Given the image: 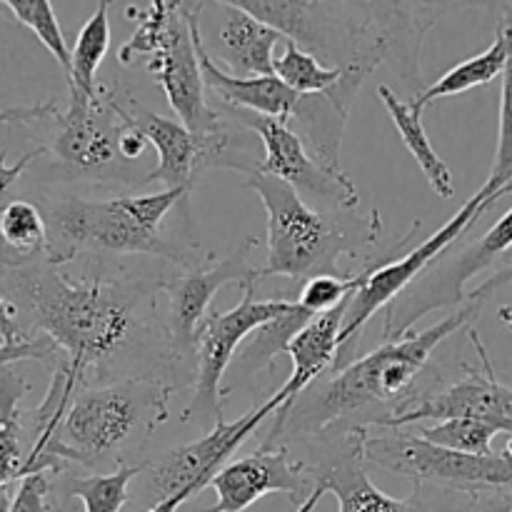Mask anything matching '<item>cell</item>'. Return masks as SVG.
<instances>
[{
  "label": "cell",
  "instance_id": "6da1fadb",
  "mask_svg": "<svg viewBox=\"0 0 512 512\" xmlns=\"http://www.w3.org/2000/svg\"><path fill=\"white\" fill-rule=\"evenodd\" d=\"M0 293L65 355L63 363L83 385H93L115 355L148 335V310L160 293V278L73 275L43 260L3 270Z\"/></svg>",
  "mask_w": 512,
  "mask_h": 512
},
{
  "label": "cell",
  "instance_id": "7a4b0ae2",
  "mask_svg": "<svg viewBox=\"0 0 512 512\" xmlns=\"http://www.w3.org/2000/svg\"><path fill=\"white\" fill-rule=\"evenodd\" d=\"M258 20L293 40L303 50L343 70V80L328 95L350 115L355 95L383 63L408 83H420L423 40L453 3H308V0H235Z\"/></svg>",
  "mask_w": 512,
  "mask_h": 512
},
{
  "label": "cell",
  "instance_id": "3957f363",
  "mask_svg": "<svg viewBox=\"0 0 512 512\" xmlns=\"http://www.w3.org/2000/svg\"><path fill=\"white\" fill-rule=\"evenodd\" d=\"M480 310L483 305L468 300L463 308L430 328L388 340L345 368L330 370L323 383L310 385L275 413V425L263 448H273L275 440L278 445L285 438L313 440L333 428H350L355 425V415L375 405H390L395 408L393 413H398V408L415 398L410 388L425 370L430 355L443 340L473 323Z\"/></svg>",
  "mask_w": 512,
  "mask_h": 512
},
{
  "label": "cell",
  "instance_id": "277c9868",
  "mask_svg": "<svg viewBox=\"0 0 512 512\" xmlns=\"http://www.w3.org/2000/svg\"><path fill=\"white\" fill-rule=\"evenodd\" d=\"M173 390L175 385L158 375L80 385L50 443L28 455L25 478L35 473L58 478L73 468L90 475L125 468V455L143 448L165 423Z\"/></svg>",
  "mask_w": 512,
  "mask_h": 512
},
{
  "label": "cell",
  "instance_id": "5b68a950",
  "mask_svg": "<svg viewBox=\"0 0 512 512\" xmlns=\"http://www.w3.org/2000/svg\"><path fill=\"white\" fill-rule=\"evenodd\" d=\"M185 190H163L150 195H118L95 200L80 195L45 198L48 225V263L65 268L83 253L153 255L170 260L175 268L203 260L200 245H180L163 238V220L185 203Z\"/></svg>",
  "mask_w": 512,
  "mask_h": 512
},
{
  "label": "cell",
  "instance_id": "8992f818",
  "mask_svg": "<svg viewBox=\"0 0 512 512\" xmlns=\"http://www.w3.org/2000/svg\"><path fill=\"white\" fill-rule=\"evenodd\" d=\"M190 5L178 0H153L145 8L130 5L125 15L135 20V33L118 50V60L133 65L145 58L143 68L163 88L180 123L203 143L208 168L240 170L228 123L205 98L208 88L195 48Z\"/></svg>",
  "mask_w": 512,
  "mask_h": 512
},
{
  "label": "cell",
  "instance_id": "52a82bcc",
  "mask_svg": "<svg viewBox=\"0 0 512 512\" xmlns=\"http://www.w3.org/2000/svg\"><path fill=\"white\" fill-rule=\"evenodd\" d=\"M245 188L258 193L268 210V258L260 278L308 280L335 275L343 258H365L378 245L383 218L378 208L315 210L290 185L250 170Z\"/></svg>",
  "mask_w": 512,
  "mask_h": 512
},
{
  "label": "cell",
  "instance_id": "ba28073f",
  "mask_svg": "<svg viewBox=\"0 0 512 512\" xmlns=\"http://www.w3.org/2000/svg\"><path fill=\"white\" fill-rule=\"evenodd\" d=\"M512 193V180L505 185L485 180L483 188L443 225L438 233L430 235L425 243L415 245L413 250L403 255V258H383L368 268V278L353 293L348 300V310H345L343 330H340V353L335 360V368L340 370L355 360V345H358L360 335H363L365 325L373 318L378 310H385L395 298L405 293L415 280L423 278L428 273L430 263L445 253L450 245L458 243L498 200Z\"/></svg>",
  "mask_w": 512,
  "mask_h": 512
},
{
  "label": "cell",
  "instance_id": "9c48e42d",
  "mask_svg": "<svg viewBox=\"0 0 512 512\" xmlns=\"http://www.w3.org/2000/svg\"><path fill=\"white\" fill-rule=\"evenodd\" d=\"M373 435L368 428L363 443L365 463L385 473L413 480L415 485L445 493L475 495L483 490L512 488V453L468 455L440 448L420 435L388 430Z\"/></svg>",
  "mask_w": 512,
  "mask_h": 512
},
{
  "label": "cell",
  "instance_id": "30bf717a",
  "mask_svg": "<svg viewBox=\"0 0 512 512\" xmlns=\"http://www.w3.org/2000/svg\"><path fill=\"white\" fill-rule=\"evenodd\" d=\"M512 250V208L485 235L460 250L455 258L415 280L400 298L385 308L383 343L413 333L415 323L435 310L453 308L468 300L465 285L483 270L493 268Z\"/></svg>",
  "mask_w": 512,
  "mask_h": 512
},
{
  "label": "cell",
  "instance_id": "8fae6325",
  "mask_svg": "<svg viewBox=\"0 0 512 512\" xmlns=\"http://www.w3.org/2000/svg\"><path fill=\"white\" fill-rule=\"evenodd\" d=\"M280 408H283V403L273 395L268 403L255 405L253 410L240 415L233 423L220 420L208 435H203L195 443L180 445V448L168 450L160 458L145 463V483L135 498L148 505L150 510L180 493H200L218 475L225 460Z\"/></svg>",
  "mask_w": 512,
  "mask_h": 512
},
{
  "label": "cell",
  "instance_id": "7c38bea8",
  "mask_svg": "<svg viewBox=\"0 0 512 512\" xmlns=\"http://www.w3.org/2000/svg\"><path fill=\"white\" fill-rule=\"evenodd\" d=\"M293 308L295 303L290 300H258L255 285H245L243 298L233 310L228 313L210 310L195 335L193 398L185 408L183 420L203 418V415H213L215 423L225 420L223 408H220V385H223L225 370H228L238 345L250 338L255 330L288 315Z\"/></svg>",
  "mask_w": 512,
  "mask_h": 512
},
{
  "label": "cell",
  "instance_id": "4fadbf2b",
  "mask_svg": "<svg viewBox=\"0 0 512 512\" xmlns=\"http://www.w3.org/2000/svg\"><path fill=\"white\" fill-rule=\"evenodd\" d=\"M368 435V425H350V428H333L313 440H325V455L318 460V468L310 470L315 485L323 483L328 493H335L338 512H468L465 505H453L458 493L448 503H438V498L425 493V485H415L410 498H390L370 480L368 463L363 458V443Z\"/></svg>",
  "mask_w": 512,
  "mask_h": 512
},
{
  "label": "cell",
  "instance_id": "5bb4252c",
  "mask_svg": "<svg viewBox=\"0 0 512 512\" xmlns=\"http://www.w3.org/2000/svg\"><path fill=\"white\" fill-rule=\"evenodd\" d=\"M50 123L53 138L43 145V150L53 155L55 165L73 178H120V170L130 165L120 155L125 125L103 95L90 98L80 90L68 88V105L58 110Z\"/></svg>",
  "mask_w": 512,
  "mask_h": 512
},
{
  "label": "cell",
  "instance_id": "9a60e30c",
  "mask_svg": "<svg viewBox=\"0 0 512 512\" xmlns=\"http://www.w3.org/2000/svg\"><path fill=\"white\" fill-rule=\"evenodd\" d=\"M253 245L255 238H245L228 258L215 260L213 255H205L203 260L180 265L173 275H160V293L168 298L165 338L170 343V355L178 363L193 355L195 335L210 315V300L215 293L230 283L245 288L260 280V270L248 260Z\"/></svg>",
  "mask_w": 512,
  "mask_h": 512
},
{
  "label": "cell",
  "instance_id": "2e32d148",
  "mask_svg": "<svg viewBox=\"0 0 512 512\" xmlns=\"http://www.w3.org/2000/svg\"><path fill=\"white\" fill-rule=\"evenodd\" d=\"M233 115L263 143L265 155L255 165L258 173L283 180L310 208L313 205H323L325 210L358 208L360 193L353 180L343 173V168H328L318 158H313V153L305 148L300 135L288 123L245 113V110H233Z\"/></svg>",
  "mask_w": 512,
  "mask_h": 512
},
{
  "label": "cell",
  "instance_id": "e0dca14e",
  "mask_svg": "<svg viewBox=\"0 0 512 512\" xmlns=\"http://www.w3.org/2000/svg\"><path fill=\"white\" fill-rule=\"evenodd\" d=\"M475 350H478L480 365H465V375L440 393L413 398L408 405L393 415L373 420L370 425L378 428L398 430L403 425L423 423V420H453V418H470L480 423L493 425L498 433H508L512 440V385L503 383L495 373V365L480 340L478 330H470ZM368 425V428H370Z\"/></svg>",
  "mask_w": 512,
  "mask_h": 512
},
{
  "label": "cell",
  "instance_id": "ac0fdd59",
  "mask_svg": "<svg viewBox=\"0 0 512 512\" xmlns=\"http://www.w3.org/2000/svg\"><path fill=\"white\" fill-rule=\"evenodd\" d=\"M210 488L215 505L205 512H245L265 495L280 493L300 508L315 493V480L308 465L290 458L288 445L260 448L258 453L233 460L218 470Z\"/></svg>",
  "mask_w": 512,
  "mask_h": 512
},
{
  "label": "cell",
  "instance_id": "d6986e66",
  "mask_svg": "<svg viewBox=\"0 0 512 512\" xmlns=\"http://www.w3.org/2000/svg\"><path fill=\"white\" fill-rule=\"evenodd\" d=\"M100 95L108 100L113 113L125 125L138 130L158 150V168L145 175V183L160 180V183L168 185V190L190 193L193 180L208 168V155H205L203 143L183 123L163 118V115L145 108L130 90L113 88L110 83H105L100 85Z\"/></svg>",
  "mask_w": 512,
  "mask_h": 512
},
{
  "label": "cell",
  "instance_id": "ffe728a7",
  "mask_svg": "<svg viewBox=\"0 0 512 512\" xmlns=\"http://www.w3.org/2000/svg\"><path fill=\"white\" fill-rule=\"evenodd\" d=\"M205 13V3L190 5V18H193V35L195 48H198L200 68H203L205 88L223 100L230 110H245V113L265 115V118L283 120V123H293L295 113H298L303 95L290 90L278 75L270 78H235L228 75L223 68H218L213 58H210L208 48L203 43V30H200V18Z\"/></svg>",
  "mask_w": 512,
  "mask_h": 512
},
{
  "label": "cell",
  "instance_id": "44dd1931",
  "mask_svg": "<svg viewBox=\"0 0 512 512\" xmlns=\"http://www.w3.org/2000/svg\"><path fill=\"white\" fill-rule=\"evenodd\" d=\"M218 10V28L213 40H205L210 58L223 63L225 73L235 78H270L275 75V45L283 35L268 23L230 3H213Z\"/></svg>",
  "mask_w": 512,
  "mask_h": 512
},
{
  "label": "cell",
  "instance_id": "7402d4cb",
  "mask_svg": "<svg viewBox=\"0 0 512 512\" xmlns=\"http://www.w3.org/2000/svg\"><path fill=\"white\" fill-rule=\"evenodd\" d=\"M353 298V295H350ZM345 310L348 300L335 310L323 315H315L293 340H290L285 353L293 360V373L285 380L283 388L275 393L280 403H290L298 398L303 390H308L320 375L330 373L335 368V360L340 353V330H343Z\"/></svg>",
  "mask_w": 512,
  "mask_h": 512
},
{
  "label": "cell",
  "instance_id": "603a6c76",
  "mask_svg": "<svg viewBox=\"0 0 512 512\" xmlns=\"http://www.w3.org/2000/svg\"><path fill=\"white\" fill-rule=\"evenodd\" d=\"M48 260V225L30 200L0 203V268L23 270Z\"/></svg>",
  "mask_w": 512,
  "mask_h": 512
},
{
  "label": "cell",
  "instance_id": "cb8c5ba5",
  "mask_svg": "<svg viewBox=\"0 0 512 512\" xmlns=\"http://www.w3.org/2000/svg\"><path fill=\"white\" fill-rule=\"evenodd\" d=\"M508 53H510V35L508 28L503 23L498 25V33L495 40L490 43L488 50H483L480 55L463 60V63L453 65L443 78L435 80L433 85L420 90L413 100H410V108L415 113L423 115L428 105H433L435 100L450 98V95L468 93L473 88H483V85L493 83L498 75L505 73V65H508Z\"/></svg>",
  "mask_w": 512,
  "mask_h": 512
},
{
  "label": "cell",
  "instance_id": "d4e9b609",
  "mask_svg": "<svg viewBox=\"0 0 512 512\" xmlns=\"http://www.w3.org/2000/svg\"><path fill=\"white\" fill-rule=\"evenodd\" d=\"M375 95H378L380 103H383L385 110H388L395 130L400 133V138H403L405 148H408V153L413 155L415 163L420 165V170H423L425 180H428V185L433 188V193H438L440 198L445 200L453 198L455 195L453 173H450L448 163L440 158L438 150H435L433 143H430L428 133H425L423 128V115L415 113V110L410 108V103H403V100L393 93L390 85L385 83L378 85Z\"/></svg>",
  "mask_w": 512,
  "mask_h": 512
},
{
  "label": "cell",
  "instance_id": "484cf974",
  "mask_svg": "<svg viewBox=\"0 0 512 512\" xmlns=\"http://www.w3.org/2000/svg\"><path fill=\"white\" fill-rule=\"evenodd\" d=\"M30 393V383L13 368H0V485L25 478L28 450L23 448V413L20 400Z\"/></svg>",
  "mask_w": 512,
  "mask_h": 512
},
{
  "label": "cell",
  "instance_id": "4316f807",
  "mask_svg": "<svg viewBox=\"0 0 512 512\" xmlns=\"http://www.w3.org/2000/svg\"><path fill=\"white\" fill-rule=\"evenodd\" d=\"M110 3H100L95 13L85 20L80 28L78 40H75L73 50H70V73H68V88L80 90V93L100 95L98 85V70L103 65L105 55L110 48Z\"/></svg>",
  "mask_w": 512,
  "mask_h": 512
},
{
  "label": "cell",
  "instance_id": "83f0119b",
  "mask_svg": "<svg viewBox=\"0 0 512 512\" xmlns=\"http://www.w3.org/2000/svg\"><path fill=\"white\" fill-rule=\"evenodd\" d=\"M145 463L125 465L103 475H70L63 473V493L68 498H78L85 512H120L130 500V483L140 478Z\"/></svg>",
  "mask_w": 512,
  "mask_h": 512
},
{
  "label": "cell",
  "instance_id": "f1b7e54d",
  "mask_svg": "<svg viewBox=\"0 0 512 512\" xmlns=\"http://www.w3.org/2000/svg\"><path fill=\"white\" fill-rule=\"evenodd\" d=\"M275 75L295 90L298 95L308 98V95H330L335 85L343 80V70L328 68L320 63L315 55L295 45L293 40H285V50L280 58H275Z\"/></svg>",
  "mask_w": 512,
  "mask_h": 512
},
{
  "label": "cell",
  "instance_id": "f546056e",
  "mask_svg": "<svg viewBox=\"0 0 512 512\" xmlns=\"http://www.w3.org/2000/svg\"><path fill=\"white\" fill-rule=\"evenodd\" d=\"M313 318L315 315L308 313L305 308H300L298 300H295V308L290 310L288 315L273 320V323L265 325V328L255 330L250 345H245V350L240 353V365L253 370L273 368V360L288 350L290 340H293Z\"/></svg>",
  "mask_w": 512,
  "mask_h": 512
},
{
  "label": "cell",
  "instance_id": "4dcf8cb0",
  "mask_svg": "<svg viewBox=\"0 0 512 512\" xmlns=\"http://www.w3.org/2000/svg\"><path fill=\"white\" fill-rule=\"evenodd\" d=\"M5 10L13 13V18L20 25H25L28 30H33L35 38L43 43V48L48 50L55 58V63L63 68L65 78L70 73V48L65 43V35L60 30L58 18H55L53 3L48 0H8L3 3Z\"/></svg>",
  "mask_w": 512,
  "mask_h": 512
},
{
  "label": "cell",
  "instance_id": "1f68e13d",
  "mask_svg": "<svg viewBox=\"0 0 512 512\" xmlns=\"http://www.w3.org/2000/svg\"><path fill=\"white\" fill-rule=\"evenodd\" d=\"M495 435L500 433L493 425L470 418L443 420V423L420 430V438H425L428 443L468 455H493Z\"/></svg>",
  "mask_w": 512,
  "mask_h": 512
},
{
  "label": "cell",
  "instance_id": "d6a6232c",
  "mask_svg": "<svg viewBox=\"0 0 512 512\" xmlns=\"http://www.w3.org/2000/svg\"><path fill=\"white\" fill-rule=\"evenodd\" d=\"M500 23L508 28L510 53L503 73V90H500V120H498V150H495L493 170L488 180L505 185L512 180V3L500 5Z\"/></svg>",
  "mask_w": 512,
  "mask_h": 512
},
{
  "label": "cell",
  "instance_id": "836d02e7",
  "mask_svg": "<svg viewBox=\"0 0 512 512\" xmlns=\"http://www.w3.org/2000/svg\"><path fill=\"white\" fill-rule=\"evenodd\" d=\"M375 263H378V260H375ZM370 265H365V268L358 270L355 275H318V278L308 280V283L303 285V290H300L298 305L313 315L330 313V310H335L338 305H343L345 300H350V295L365 283Z\"/></svg>",
  "mask_w": 512,
  "mask_h": 512
},
{
  "label": "cell",
  "instance_id": "e575fe53",
  "mask_svg": "<svg viewBox=\"0 0 512 512\" xmlns=\"http://www.w3.org/2000/svg\"><path fill=\"white\" fill-rule=\"evenodd\" d=\"M53 475L35 473L18 483L10 512H50L53 510Z\"/></svg>",
  "mask_w": 512,
  "mask_h": 512
},
{
  "label": "cell",
  "instance_id": "d590c367",
  "mask_svg": "<svg viewBox=\"0 0 512 512\" xmlns=\"http://www.w3.org/2000/svg\"><path fill=\"white\" fill-rule=\"evenodd\" d=\"M60 350L50 343L45 335H35L30 343L25 345H3L0 343V368L5 365H15V363H23V360H53Z\"/></svg>",
  "mask_w": 512,
  "mask_h": 512
},
{
  "label": "cell",
  "instance_id": "8d00e7d4",
  "mask_svg": "<svg viewBox=\"0 0 512 512\" xmlns=\"http://www.w3.org/2000/svg\"><path fill=\"white\" fill-rule=\"evenodd\" d=\"M35 330H25L18 320L15 305L0 293V343L3 345H25L35 338Z\"/></svg>",
  "mask_w": 512,
  "mask_h": 512
},
{
  "label": "cell",
  "instance_id": "74e56055",
  "mask_svg": "<svg viewBox=\"0 0 512 512\" xmlns=\"http://www.w3.org/2000/svg\"><path fill=\"white\" fill-rule=\"evenodd\" d=\"M40 155H45L43 145H40V148H35V150H30V153L20 155L15 163H8V153H5V150H0V203H3L5 195L13 190V185L18 183L20 175L28 170V165L33 163L35 158H40Z\"/></svg>",
  "mask_w": 512,
  "mask_h": 512
},
{
  "label": "cell",
  "instance_id": "f35d334b",
  "mask_svg": "<svg viewBox=\"0 0 512 512\" xmlns=\"http://www.w3.org/2000/svg\"><path fill=\"white\" fill-rule=\"evenodd\" d=\"M58 103H38V105H15V108L0 110V123H43L58 113Z\"/></svg>",
  "mask_w": 512,
  "mask_h": 512
},
{
  "label": "cell",
  "instance_id": "ab89813d",
  "mask_svg": "<svg viewBox=\"0 0 512 512\" xmlns=\"http://www.w3.org/2000/svg\"><path fill=\"white\" fill-rule=\"evenodd\" d=\"M510 283H512V250L505 255L503 260H500L498 265H495V273L490 275L483 285H478L475 290H470L468 300L485 305V300H488L490 295H495L500 288H505V285H510Z\"/></svg>",
  "mask_w": 512,
  "mask_h": 512
},
{
  "label": "cell",
  "instance_id": "60d3db41",
  "mask_svg": "<svg viewBox=\"0 0 512 512\" xmlns=\"http://www.w3.org/2000/svg\"><path fill=\"white\" fill-rule=\"evenodd\" d=\"M468 512H512V488L468 495Z\"/></svg>",
  "mask_w": 512,
  "mask_h": 512
},
{
  "label": "cell",
  "instance_id": "b9f144b4",
  "mask_svg": "<svg viewBox=\"0 0 512 512\" xmlns=\"http://www.w3.org/2000/svg\"><path fill=\"white\" fill-rule=\"evenodd\" d=\"M148 145L150 143L143 138V135L138 133V130H133L130 125H125L123 138H120V155H123L125 163H135L138 158H143V153H145V148H148Z\"/></svg>",
  "mask_w": 512,
  "mask_h": 512
},
{
  "label": "cell",
  "instance_id": "7bdbcfd3",
  "mask_svg": "<svg viewBox=\"0 0 512 512\" xmlns=\"http://www.w3.org/2000/svg\"><path fill=\"white\" fill-rule=\"evenodd\" d=\"M190 498H193V493H180V495H175V498L165 500V503L155 505V508H150L148 512H178L180 505L188 503Z\"/></svg>",
  "mask_w": 512,
  "mask_h": 512
},
{
  "label": "cell",
  "instance_id": "ee69618b",
  "mask_svg": "<svg viewBox=\"0 0 512 512\" xmlns=\"http://www.w3.org/2000/svg\"><path fill=\"white\" fill-rule=\"evenodd\" d=\"M15 490H18V483L0 485V512H10V510H13Z\"/></svg>",
  "mask_w": 512,
  "mask_h": 512
},
{
  "label": "cell",
  "instance_id": "f6af8a7d",
  "mask_svg": "<svg viewBox=\"0 0 512 512\" xmlns=\"http://www.w3.org/2000/svg\"><path fill=\"white\" fill-rule=\"evenodd\" d=\"M328 493V488H325L323 483H318V488H315V493L310 495L308 500H305L303 505H300V508H295V512H313L315 508H318V503H320V498H323V495Z\"/></svg>",
  "mask_w": 512,
  "mask_h": 512
},
{
  "label": "cell",
  "instance_id": "bcb514c9",
  "mask_svg": "<svg viewBox=\"0 0 512 512\" xmlns=\"http://www.w3.org/2000/svg\"><path fill=\"white\" fill-rule=\"evenodd\" d=\"M498 318L503 320V323H508V320H512V303L505 305V308L498 310Z\"/></svg>",
  "mask_w": 512,
  "mask_h": 512
},
{
  "label": "cell",
  "instance_id": "7dc6e473",
  "mask_svg": "<svg viewBox=\"0 0 512 512\" xmlns=\"http://www.w3.org/2000/svg\"><path fill=\"white\" fill-rule=\"evenodd\" d=\"M505 325H508V330L512 333V320H508V323H505Z\"/></svg>",
  "mask_w": 512,
  "mask_h": 512
}]
</instances>
